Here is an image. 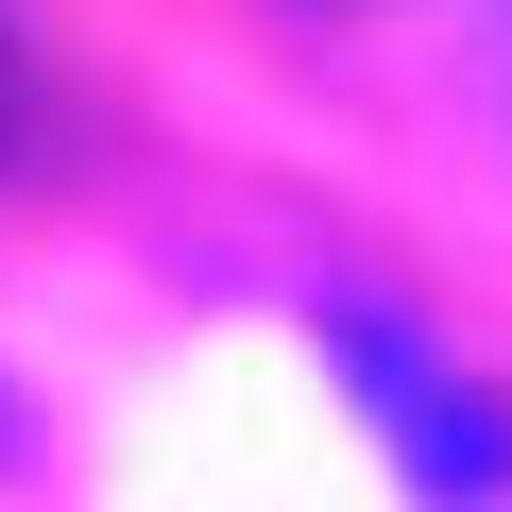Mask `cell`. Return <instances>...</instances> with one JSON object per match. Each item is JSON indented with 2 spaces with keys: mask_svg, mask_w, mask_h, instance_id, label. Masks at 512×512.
<instances>
[{
  "mask_svg": "<svg viewBox=\"0 0 512 512\" xmlns=\"http://www.w3.org/2000/svg\"><path fill=\"white\" fill-rule=\"evenodd\" d=\"M325 359L359 376V410L393 427V461H410L427 495H495V478H512V427H495V410H478V393H461V376H444L376 291H342V308H325Z\"/></svg>",
  "mask_w": 512,
  "mask_h": 512,
  "instance_id": "cell-1",
  "label": "cell"
},
{
  "mask_svg": "<svg viewBox=\"0 0 512 512\" xmlns=\"http://www.w3.org/2000/svg\"><path fill=\"white\" fill-rule=\"evenodd\" d=\"M18 103H35V86H18V35H0V137H18Z\"/></svg>",
  "mask_w": 512,
  "mask_h": 512,
  "instance_id": "cell-2",
  "label": "cell"
}]
</instances>
